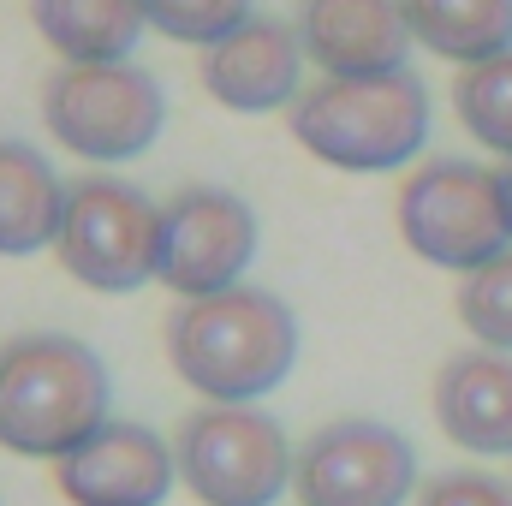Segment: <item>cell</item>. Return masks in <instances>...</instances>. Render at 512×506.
I'll return each mask as SVG.
<instances>
[{"instance_id": "9a60e30c", "label": "cell", "mask_w": 512, "mask_h": 506, "mask_svg": "<svg viewBox=\"0 0 512 506\" xmlns=\"http://www.w3.org/2000/svg\"><path fill=\"white\" fill-rule=\"evenodd\" d=\"M42 42L66 66H126L143 42V0H30Z\"/></svg>"}, {"instance_id": "8992f818", "label": "cell", "mask_w": 512, "mask_h": 506, "mask_svg": "<svg viewBox=\"0 0 512 506\" xmlns=\"http://www.w3.org/2000/svg\"><path fill=\"white\" fill-rule=\"evenodd\" d=\"M42 126L84 161H137L167 131V90L143 66H60L42 84Z\"/></svg>"}, {"instance_id": "6da1fadb", "label": "cell", "mask_w": 512, "mask_h": 506, "mask_svg": "<svg viewBox=\"0 0 512 506\" xmlns=\"http://www.w3.org/2000/svg\"><path fill=\"white\" fill-rule=\"evenodd\" d=\"M167 358L209 405H256L298 364V316L262 286L191 298L167 322Z\"/></svg>"}, {"instance_id": "7a4b0ae2", "label": "cell", "mask_w": 512, "mask_h": 506, "mask_svg": "<svg viewBox=\"0 0 512 506\" xmlns=\"http://www.w3.org/2000/svg\"><path fill=\"white\" fill-rule=\"evenodd\" d=\"M108 364L72 334H24L0 346V447L18 459H66L114 417Z\"/></svg>"}, {"instance_id": "44dd1931", "label": "cell", "mask_w": 512, "mask_h": 506, "mask_svg": "<svg viewBox=\"0 0 512 506\" xmlns=\"http://www.w3.org/2000/svg\"><path fill=\"white\" fill-rule=\"evenodd\" d=\"M501 197H507V227H512V161L501 167Z\"/></svg>"}, {"instance_id": "277c9868", "label": "cell", "mask_w": 512, "mask_h": 506, "mask_svg": "<svg viewBox=\"0 0 512 506\" xmlns=\"http://www.w3.org/2000/svg\"><path fill=\"white\" fill-rule=\"evenodd\" d=\"M399 239L411 245V256L453 268V274L489 268L495 256L512 251L501 173L477 161L411 167V179L399 185Z\"/></svg>"}, {"instance_id": "3957f363", "label": "cell", "mask_w": 512, "mask_h": 506, "mask_svg": "<svg viewBox=\"0 0 512 506\" xmlns=\"http://www.w3.org/2000/svg\"><path fill=\"white\" fill-rule=\"evenodd\" d=\"M292 137L340 173H393L429 137V90L417 72L376 78V84H334L322 78L286 114Z\"/></svg>"}, {"instance_id": "ffe728a7", "label": "cell", "mask_w": 512, "mask_h": 506, "mask_svg": "<svg viewBox=\"0 0 512 506\" xmlns=\"http://www.w3.org/2000/svg\"><path fill=\"white\" fill-rule=\"evenodd\" d=\"M417 506H512V483L489 471H441L417 489Z\"/></svg>"}, {"instance_id": "4fadbf2b", "label": "cell", "mask_w": 512, "mask_h": 506, "mask_svg": "<svg viewBox=\"0 0 512 506\" xmlns=\"http://www.w3.org/2000/svg\"><path fill=\"white\" fill-rule=\"evenodd\" d=\"M435 423L465 453H512V358L459 352L435 370Z\"/></svg>"}, {"instance_id": "ba28073f", "label": "cell", "mask_w": 512, "mask_h": 506, "mask_svg": "<svg viewBox=\"0 0 512 506\" xmlns=\"http://www.w3.org/2000/svg\"><path fill=\"white\" fill-rule=\"evenodd\" d=\"M262 227L245 197L221 191V185H191L173 203H161V251H155V280L167 292L191 298H215L245 286V268L256 262Z\"/></svg>"}, {"instance_id": "8fae6325", "label": "cell", "mask_w": 512, "mask_h": 506, "mask_svg": "<svg viewBox=\"0 0 512 506\" xmlns=\"http://www.w3.org/2000/svg\"><path fill=\"white\" fill-rule=\"evenodd\" d=\"M179 483L173 441L143 423H108L54 465V489L72 506H161Z\"/></svg>"}, {"instance_id": "5bb4252c", "label": "cell", "mask_w": 512, "mask_h": 506, "mask_svg": "<svg viewBox=\"0 0 512 506\" xmlns=\"http://www.w3.org/2000/svg\"><path fill=\"white\" fill-rule=\"evenodd\" d=\"M66 191L54 161L18 137H0V256H36L60 239Z\"/></svg>"}, {"instance_id": "d6986e66", "label": "cell", "mask_w": 512, "mask_h": 506, "mask_svg": "<svg viewBox=\"0 0 512 506\" xmlns=\"http://www.w3.org/2000/svg\"><path fill=\"white\" fill-rule=\"evenodd\" d=\"M143 18H149V30H161V36H173V42L215 48V42H227L239 24H251L256 0H143Z\"/></svg>"}, {"instance_id": "7c38bea8", "label": "cell", "mask_w": 512, "mask_h": 506, "mask_svg": "<svg viewBox=\"0 0 512 506\" xmlns=\"http://www.w3.org/2000/svg\"><path fill=\"white\" fill-rule=\"evenodd\" d=\"M298 84H304V42H298V24H286V18L256 12L227 42L203 48V90L233 114L292 108Z\"/></svg>"}, {"instance_id": "9c48e42d", "label": "cell", "mask_w": 512, "mask_h": 506, "mask_svg": "<svg viewBox=\"0 0 512 506\" xmlns=\"http://www.w3.org/2000/svg\"><path fill=\"white\" fill-rule=\"evenodd\" d=\"M292 495L304 506H405L417 495V447L376 417H340L298 447Z\"/></svg>"}, {"instance_id": "ac0fdd59", "label": "cell", "mask_w": 512, "mask_h": 506, "mask_svg": "<svg viewBox=\"0 0 512 506\" xmlns=\"http://www.w3.org/2000/svg\"><path fill=\"white\" fill-rule=\"evenodd\" d=\"M459 322L477 334L483 352H507L512 358V251L495 256L477 274H465V286H459Z\"/></svg>"}, {"instance_id": "5b68a950", "label": "cell", "mask_w": 512, "mask_h": 506, "mask_svg": "<svg viewBox=\"0 0 512 506\" xmlns=\"http://www.w3.org/2000/svg\"><path fill=\"white\" fill-rule=\"evenodd\" d=\"M173 459H179V483L203 506H274L298 471V447L256 405L191 411L173 441Z\"/></svg>"}, {"instance_id": "30bf717a", "label": "cell", "mask_w": 512, "mask_h": 506, "mask_svg": "<svg viewBox=\"0 0 512 506\" xmlns=\"http://www.w3.org/2000/svg\"><path fill=\"white\" fill-rule=\"evenodd\" d=\"M298 42L304 60L322 66L334 84H376L411 72V24L405 0H298Z\"/></svg>"}, {"instance_id": "52a82bcc", "label": "cell", "mask_w": 512, "mask_h": 506, "mask_svg": "<svg viewBox=\"0 0 512 506\" xmlns=\"http://www.w3.org/2000/svg\"><path fill=\"white\" fill-rule=\"evenodd\" d=\"M161 209L126 179H78L66 191V221L54 256L90 292H137L155 280Z\"/></svg>"}, {"instance_id": "e0dca14e", "label": "cell", "mask_w": 512, "mask_h": 506, "mask_svg": "<svg viewBox=\"0 0 512 506\" xmlns=\"http://www.w3.org/2000/svg\"><path fill=\"white\" fill-rule=\"evenodd\" d=\"M453 108L483 149L512 161V54H495L483 66H459Z\"/></svg>"}, {"instance_id": "2e32d148", "label": "cell", "mask_w": 512, "mask_h": 506, "mask_svg": "<svg viewBox=\"0 0 512 506\" xmlns=\"http://www.w3.org/2000/svg\"><path fill=\"white\" fill-rule=\"evenodd\" d=\"M411 36L459 66L512 54V0H405Z\"/></svg>"}]
</instances>
